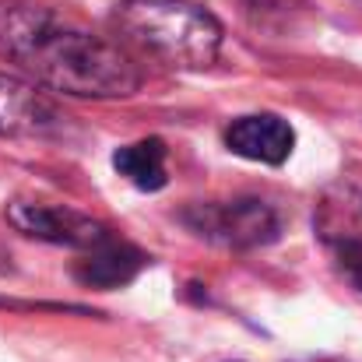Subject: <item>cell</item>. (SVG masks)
<instances>
[{"instance_id":"3957f363","label":"cell","mask_w":362,"mask_h":362,"mask_svg":"<svg viewBox=\"0 0 362 362\" xmlns=\"http://www.w3.org/2000/svg\"><path fill=\"white\" fill-rule=\"evenodd\" d=\"M7 222L32 236V240L60 243V246H78V250H92L99 243L113 240L110 229L81 211H71L64 204H39V201H11L7 204Z\"/></svg>"},{"instance_id":"277c9868","label":"cell","mask_w":362,"mask_h":362,"mask_svg":"<svg viewBox=\"0 0 362 362\" xmlns=\"http://www.w3.org/2000/svg\"><path fill=\"white\" fill-rule=\"evenodd\" d=\"M197 229L211 240L229 243V246H260V243H271L278 236V215L267 201L240 197L229 204L201 208Z\"/></svg>"},{"instance_id":"8992f818","label":"cell","mask_w":362,"mask_h":362,"mask_svg":"<svg viewBox=\"0 0 362 362\" xmlns=\"http://www.w3.org/2000/svg\"><path fill=\"white\" fill-rule=\"evenodd\" d=\"M226 144L250 158V162H264V165H281L292 155L296 144V130L274 113H253V117H240L226 130Z\"/></svg>"},{"instance_id":"5b68a950","label":"cell","mask_w":362,"mask_h":362,"mask_svg":"<svg viewBox=\"0 0 362 362\" xmlns=\"http://www.w3.org/2000/svg\"><path fill=\"white\" fill-rule=\"evenodd\" d=\"M60 127L57 106L39 85L0 71V137H35Z\"/></svg>"},{"instance_id":"ba28073f","label":"cell","mask_w":362,"mask_h":362,"mask_svg":"<svg viewBox=\"0 0 362 362\" xmlns=\"http://www.w3.org/2000/svg\"><path fill=\"white\" fill-rule=\"evenodd\" d=\"M113 165L127 183H134L137 190H162L169 173H165V144L155 137L123 144L113 155Z\"/></svg>"},{"instance_id":"52a82bcc","label":"cell","mask_w":362,"mask_h":362,"mask_svg":"<svg viewBox=\"0 0 362 362\" xmlns=\"http://www.w3.org/2000/svg\"><path fill=\"white\" fill-rule=\"evenodd\" d=\"M141 267H144V253L141 250H134L127 243L106 240L99 246H92L85 253V260H78L74 274L85 285H95V288H120Z\"/></svg>"},{"instance_id":"9c48e42d","label":"cell","mask_w":362,"mask_h":362,"mask_svg":"<svg viewBox=\"0 0 362 362\" xmlns=\"http://www.w3.org/2000/svg\"><path fill=\"white\" fill-rule=\"evenodd\" d=\"M338 257H341V267H345V274H349V278H352V281H356V285L362 288V236L341 243Z\"/></svg>"},{"instance_id":"7a4b0ae2","label":"cell","mask_w":362,"mask_h":362,"mask_svg":"<svg viewBox=\"0 0 362 362\" xmlns=\"http://www.w3.org/2000/svg\"><path fill=\"white\" fill-rule=\"evenodd\" d=\"M113 28L130 53L180 71H204L222 49V21L194 0H120Z\"/></svg>"},{"instance_id":"6da1fadb","label":"cell","mask_w":362,"mask_h":362,"mask_svg":"<svg viewBox=\"0 0 362 362\" xmlns=\"http://www.w3.org/2000/svg\"><path fill=\"white\" fill-rule=\"evenodd\" d=\"M0 60L35 85L78 99H127L144 81L123 42L35 0H0Z\"/></svg>"}]
</instances>
